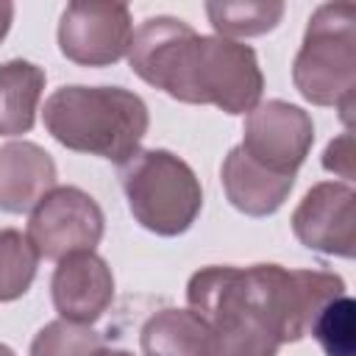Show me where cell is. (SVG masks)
I'll return each instance as SVG.
<instances>
[{
  "label": "cell",
  "mask_w": 356,
  "mask_h": 356,
  "mask_svg": "<svg viewBox=\"0 0 356 356\" xmlns=\"http://www.w3.org/2000/svg\"><path fill=\"white\" fill-rule=\"evenodd\" d=\"M56 161L36 142H6L0 145V211L25 214L31 211L56 184Z\"/></svg>",
  "instance_id": "7c38bea8"
},
{
  "label": "cell",
  "mask_w": 356,
  "mask_h": 356,
  "mask_svg": "<svg viewBox=\"0 0 356 356\" xmlns=\"http://www.w3.org/2000/svg\"><path fill=\"white\" fill-rule=\"evenodd\" d=\"M50 298L61 320L92 325L114 303V273L95 250L64 256L56 261Z\"/></svg>",
  "instance_id": "8fae6325"
},
{
  "label": "cell",
  "mask_w": 356,
  "mask_h": 356,
  "mask_svg": "<svg viewBox=\"0 0 356 356\" xmlns=\"http://www.w3.org/2000/svg\"><path fill=\"white\" fill-rule=\"evenodd\" d=\"M245 275L250 295L278 345L309 337L320 309L334 298L348 295L345 278L331 270H303L261 261L245 267Z\"/></svg>",
  "instance_id": "8992f818"
},
{
  "label": "cell",
  "mask_w": 356,
  "mask_h": 356,
  "mask_svg": "<svg viewBox=\"0 0 356 356\" xmlns=\"http://www.w3.org/2000/svg\"><path fill=\"white\" fill-rule=\"evenodd\" d=\"M120 184L134 220L156 236L186 234L203 209L200 178L164 147H139L120 164Z\"/></svg>",
  "instance_id": "277c9868"
},
{
  "label": "cell",
  "mask_w": 356,
  "mask_h": 356,
  "mask_svg": "<svg viewBox=\"0 0 356 356\" xmlns=\"http://www.w3.org/2000/svg\"><path fill=\"white\" fill-rule=\"evenodd\" d=\"M203 8L217 36L234 42L270 33L278 28L286 11V6L278 0H211Z\"/></svg>",
  "instance_id": "2e32d148"
},
{
  "label": "cell",
  "mask_w": 356,
  "mask_h": 356,
  "mask_svg": "<svg viewBox=\"0 0 356 356\" xmlns=\"http://www.w3.org/2000/svg\"><path fill=\"white\" fill-rule=\"evenodd\" d=\"M309 337L317 339L325 356H356V303L350 295H339L320 309Z\"/></svg>",
  "instance_id": "ac0fdd59"
},
{
  "label": "cell",
  "mask_w": 356,
  "mask_h": 356,
  "mask_svg": "<svg viewBox=\"0 0 356 356\" xmlns=\"http://www.w3.org/2000/svg\"><path fill=\"white\" fill-rule=\"evenodd\" d=\"M95 356H134L131 350H122V348H100Z\"/></svg>",
  "instance_id": "7402d4cb"
},
{
  "label": "cell",
  "mask_w": 356,
  "mask_h": 356,
  "mask_svg": "<svg viewBox=\"0 0 356 356\" xmlns=\"http://www.w3.org/2000/svg\"><path fill=\"white\" fill-rule=\"evenodd\" d=\"M106 231L100 203L81 186H53L28 217L25 236L39 259L61 261L64 256L95 250Z\"/></svg>",
  "instance_id": "52a82bcc"
},
{
  "label": "cell",
  "mask_w": 356,
  "mask_h": 356,
  "mask_svg": "<svg viewBox=\"0 0 356 356\" xmlns=\"http://www.w3.org/2000/svg\"><path fill=\"white\" fill-rule=\"evenodd\" d=\"M292 83L312 106H334L350 131L356 103V6L323 3L312 11L300 50L292 61Z\"/></svg>",
  "instance_id": "3957f363"
},
{
  "label": "cell",
  "mask_w": 356,
  "mask_h": 356,
  "mask_svg": "<svg viewBox=\"0 0 356 356\" xmlns=\"http://www.w3.org/2000/svg\"><path fill=\"white\" fill-rule=\"evenodd\" d=\"M356 192L345 181L314 184L292 211L295 239L323 256H356Z\"/></svg>",
  "instance_id": "30bf717a"
},
{
  "label": "cell",
  "mask_w": 356,
  "mask_h": 356,
  "mask_svg": "<svg viewBox=\"0 0 356 356\" xmlns=\"http://www.w3.org/2000/svg\"><path fill=\"white\" fill-rule=\"evenodd\" d=\"M42 122L67 150L125 164L150 128V111L125 86L70 83L47 95Z\"/></svg>",
  "instance_id": "7a4b0ae2"
},
{
  "label": "cell",
  "mask_w": 356,
  "mask_h": 356,
  "mask_svg": "<svg viewBox=\"0 0 356 356\" xmlns=\"http://www.w3.org/2000/svg\"><path fill=\"white\" fill-rule=\"evenodd\" d=\"M314 145V120L286 100H264L245 114L242 150L275 175L295 178Z\"/></svg>",
  "instance_id": "9c48e42d"
},
{
  "label": "cell",
  "mask_w": 356,
  "mask_h": 356,
  "mask_svg": "<svg viewBox=\"0 0 356 356\" xmlns=\"http://www.w3.org/2000/svg\"><path fill=\"white\" fill-rule=\"evenodd\" d=\"M103 345V337L92 325L53 320L36 331L31 339V356H95Z\"/></svg>",
  "instance_id": "d6986e66"
},
{
  "label": "cell",
  "mask_w": 356,
  "mask_h": 356,
  "mask_svg": "<svg viewBox=\"0 0 356 356\" xmlns=\"http://www.w3.org/2000/svg\"><path fill=\"white\" fill-rule=\"evenodd\" d=\"M139 348L145 356H217L209 325L192 309H159L142 323Z\"/></svg>",
  "instance_id": "5bb4252c"
},
{
  "label": "cell",
  "mask_w": 356,
  "mask_h": 356,
  "mask_svg": "<svg viewBox=\"0 0 356 356\" xmlns=\"http://www.w3.org/2000/svg\"><path fill=\"white\" fill-rule=\"evenodd\" d=\"M58 50L78 67H111L128 56L134 19L125 3L75 0L58 19Z\"/></svg>",
  "instance_id": "ba28073f"
},
{
  "label": "cell",
  "mask_w": 356,
  "mask_h": 356,
  "mask_svg": "<svg viewBox=\"0 0 356 356\" xmlns=\"http://www.w3.org/2000/svg\"><path fill=\"white\" fill-rule=\"evenodd\" d=\"M220 181L228 203L248 217L275 214L295 186V178L270 172L267 167L253 161L239 145H234L222 159Z\"/></svg>",
  "instance_id": "4fadbf2b"
},
{
  "label": "cell",
  "mask_w": 356,
  "mask_h": 356,
  "mask_svg": "<svg viewBox=\"0 0 356 356\" xmlns=\"http://www.w3.org/2000/svg\"><path fill=\"white\" fill-rule=\"evenodd\" d=\"M0 356H17V353H14L8 345H3V342H0Z\"/></svg>",
  "instance_id": "603a6c76"
},
{
  "label": "cell",
  "mask_w": 356,
  "mask_h": 356,
  "mask_svg": "<svg viewBox=\"0 0 356 356\" xmlns=\"http://www.w3.org/2000/svg\"><path fill=\"white\" fill-rule=\"evenodd\" d=\"M186 309L209 325L217 356H278L281 345L250 295L245 267L209 264L192 273Z\"/></svg>",
  "instance_id": "5b68a950"
},
{
  "label": "cell",
  "mask_w": 356,
  "mask_h": 356,
  "mask_svg": "<svg viewBox=\"0 0 356 356\" xmlns=\"http://www.w3.org/2000/svg\"><path fill=\"white\" fill-rule=\"evenodd\" d=\"M14 22V3L8 0H0V42L8 36V28Z\"/></svg>",
  "instance_id": "44dd1931"
},
{
  "label": "cell",
  "mask_w": 356,
  "mask_h": 356,
  "mask_svg": "<svg viewBox=\"0 0 356 356\" xmlns=\"http://www.w3.org/2000/svg\"><path fill=\"white\" fill-rule=\"evenodd\" d=\"M39 267V253L31 239L17 228L0 231V303H11L22 298Z\"/></svg>",
  "instance_id": "e0dca14e"
},
{
  "label": "cell",
  "mask_w": 356,
  "mask_h": 356,
  "mask_svg": "<svg viewBox=\"0 0 356 356\" xmlns=\"http://www.w3.org/2000/svg\"><path fill=\"white\" fill-rule=\"evenodd\" d=\"M323 170L334 172L345 184L353 181V134L350 131H342L339 136H334L325 145V150H323Z\"/></svg>",
  "instance_id": "ffe728a7"
},
{
  "label": "cell",
  "mask_w": 356,
  "mask_h": 356,
  "mask_svg": "<svg viewBox=\"0 0 356 356\" xmlns=\"http://www.w3.org/2000/svg\"><path fill=\"white\" fill-rule=\"evenodd\" d=\"M44 81V67L28 58L0 64V136H22L33 128Z\"/></svg>",
  "instance_id": "9a60e30c"
},
{
  "label": "cell",
  "mask_w": 356,
  "mask_h": 356,
  "mask_svg": "<svg viewBox=\"0 0 356 356\" xmlns=\"http://www.w3.org/2000/svg\"><path fill=\"white\" fill-rule=\"evenodd\" d=\"M128 64L145 83L172 100L217 106L225 114H250L264 92V72L250 44L197 33L170 14L139 22Z\"/></svg>",
  "instance_id": "6da1fadb"
}]
</instances>
